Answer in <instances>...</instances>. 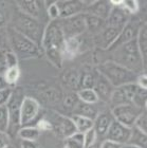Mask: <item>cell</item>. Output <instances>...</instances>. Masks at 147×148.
Wrapping results in <instances>:
<instances>
[{
	"instance_id": "6da1fadb",
	"label": "cell",
	"mask_w": 147,
	"mask_h": 148,
	"mask_svg": "<svg viewBox=\"0 0 147 148\" xmlns=\"http://www.w3.org/2000/svg\"><path fill=\"white\" fill-rule=\"evenodd\" d=\"M65 40L66 37L61 29L60 20H51L46 25L41 49L47 58L57 68H61L63 66V49Z\"/></svg>"
},
{
	"instance_id": "7a4b0ae2",
	"label": "cell",
	"mask_w": 147,
	"mask_h": 148,
	"mask_svg": "<svg viewBox=\"0 0 147 148\" xmlns=\"http://www.w3.org/2000/svg\"><path fill=\"white\" fill-rule=\"evenodd\" d=\"M112 56L109 60L128 69L135 74L145 72L146 66L144 65L142 55L139 50L137 38L132 39L115 49L111 50Z\"/></svg>"
},
{
	"instance_id": "3957f363",
	"label": "cell",
	"mask_w": 147,
	"mask_h": 148,
	"mask_svg": "<svg viewBox=\"0 0 147 148\" xmlns=\"http://www.w3.org/2000/svg\"><path fill=\"white\" fill-rule=\"evenodd\" d=\"M10 27L19 32L23 36L28 37L29 39L34 41L37 46L41 48L43 33L46 30V25H43V21H39L31 16L25 15V13L17 10L12 14Z\"/></svg>"
},
{
	"instance_id": "277c9868",
	"label": "cell",
	"mask_w": 147,
	"mask_h": 148,
	"mask_svg": "<svg viewBox=\"0 0 147 148\" xmlns=\"http://www.w3.org/2000/svg\"><path fill=\"white\" fill-rule=\"evenodd\" d=\"M9 38L10 50L18 57V59H30L40 57L43 55V49L36 43L23 36L19 32L9 27L6 29Z\"/></svg>"
},
{
	"instance_id": "5b68a950",
	"label": "cell",
	"mask_w": 147,
	"mask_h": 148,
	"mask_svg": "<svg viewBox=\"0 0 147 148\" xmlns=\"http://www.w3.org/2000/svg\"><path fill=\"white\" fill-rule=\"evenodd\" d=\"M98 73L103 75L109 83L114 87L119 88L127 84H133L137 80L138 74L133 73L128 69L117 65L114 62L107 60L98 66Z\"/></svg>"
},
{
	"instance_id": "8992f818",
	"label": "cell",
	"mask_w": 147,
	"mask_h": 148,
	"mask_svg": "<svg viewBox=\"0 0 147 148\" xmlns=\"http://www.w3.org/2000/svg\"><path fill=\"white\" fill-rule=\"evenodd\" d=\"M25 95L22 94L20 89H13L12 95L6 104L10 115V127L8 130V134L10 138L17 136L18 130L20 129V108Z\"/></svg>"
},
{
	"instance_id": "52a82bcc",
	"label": "cell",
	"mask_w": 147,
	"mask_h": 148,
	"mask_svg": "<svg viewBox=\"0 0 147 148\" xmlns=\"http://www.w3.org/2000/svg\"><path fill=\"white\" fill-rule=\"evenodd\" d=\"M145 110L135 107L132 104H127V105H121L113 107L111 110L112 116H113L114 121H117L119 123L123 124L124 126L132 128L135 125V122L137 120V117Z\"/></svg>"
},
{
	"instance_id": "ba28073f",
	"label": "cell",
	"mask_w": 147,
	"mask_h": 148,
	"mask_svg": "<svg viewBox=\"0 0 147 148\" xmlns=\"http://www.w3.org/2000/svg\"><path fill=\"white\" fill-rule=\"evenodd\" d=\"M59 20H60V25L66 39L80 36L87 30L85 13H80L69 18L59 19Z\"/></svg>"
},
{
	"instance_id": "9c48e42d",
	"label": "cell",
	"mask_w": 147,
	"mask_h": 148,
	"mask_svg": "<svg viewBox=\"0 0 147 148\" xmlns=\"http://www.w3.org/2000/svg\"><path fill=\"white\" fill-rule=\"evenodd\" d=\"M138 88V85L135 83L127 84V85L121 86L119 88H114L109 103L113 107L132 104V99H133V96H135Z\"/></svg>"
},
{
	"instance_id": "30bf717a",
	"label": "cell",
	"mask_w": 147,
	"mask_h": 148,
	"mask_svg": "<svg viewBox=\"0 0 147 148\" xmlns=\"http://www.w3.org/2000/svg\"><path fill=\"white\" fill-rule=\"evenodd\" d=\"M40 105L31 96H25L20 108V126H31V124L39 114Z\"/></svg>"
},
{
	"instance_id": "8fae6325",
	"label": "cell",
	"mask_w": 147,
	"mask_h": 148,
	"mask_svg": "<svg viewBox=\"0 0 147 148\" xmlns=\"http://www.w3.org/2000/svg\"><path fill=\"white\" fill-rule=\"evenodd\" d=\"M141 23L139 21V19H135V18H130L129 19V21L127 22V25L123 28V30L121 31L120 33L119 37L117 38V40L114 41V43L112 45L111 47L110 51L111 50L115 49L117 47L122 46L124 43L128 42L130 40L132 39H135L137 38V35H138V32L141 28Z\"/></svg>"
},
{
	"instance_id": "7c38bea8",
	"label": "cell",
	"mask_w": 147,
	"mask_h": 148,
	"mask_svg": "<svg viewBox=\"0 0 147 148\" xmlns=\"http://www.w3.org/2000/svg\"><path fill=\"white\" fill-rule=\"evenodd\" d=\"M130 134H131V128L124 126L123 124L119 123L117 121H113L109 127L105 138H106V140L113 141V142L123 145V144L128 143Z\"/></svg>"
},
{
	"instance_id": "4fadbf2b",
	"label": "cell",
	"mask_w": 147,
	"mask_h": 148,
	"mask_svg": "<svg viewBox=\"0 0 147 148\" xmlns=\"http://www.w3.org/2000/svg\"><path fill=\"white\" fill-rule=\"evenodd\" d=\"M120 33H121V30L119 29L106 25L100 33L95 35L94 42L102 50H109L119 37Z\"/></svg>"
},
{
	"instance_id": "5bb4252c",
	"label": "cell",
	"mask_w": 147,
	"mask_h": 148,
	"mask_svg": "<svg viewBox=\"0 0 147 148\" xmlns=\"http://www.w3.org/2000/svg\"><path fill=\"white\" fill-rule=\"evenodd\" d=\"M56 4L59 9V19H66L80 13H85L84 1L65 0V1H56Z\"/></svg>"
},
{
	"instance_id": "9a60e30c",
	"label": "cell",
	"mask_w": 147,
	"mask_h": 148,
	"mask_svg": "<svg viewBox=\"0 0 147 148\" xmlns=\"http://www.w3.org/2000/svg\"><path fill=\"white\" fill-rule=\"evenodd\" d=\"M129 19H130V16L122 6H112L109 16L106 19V25L119 29L122 31L123 28L129 21Z\"/></svg>"
},
{
	"instance_id": "2e32d148",
	"label": "cell",
	"mask_w": 147,
	"mask_h": 148,
	"mask_svg": "<svg viewBox=\"0 0 147 148\" xmlns=\"http://www.w3.org/2000/svg\"><path fill=\"white\" fill-rule=\"evenodd\" d=\"M95 93L98 94V99H102L103 102H110L111 94L113 92L114 87L105 78L103 75L98 72V77H95V84L93 87Z\"/></svg>"
},
{
	"instance_id": "e0dca14e",
	"label": "cell",
	"mask_w": 147,
	"mask_h": 148,
	"mask_svg": "<svg viewBox=\"0 0 147 148\" xmlns=\"http://www.w3.org/2000/svg\"><path fill=\"white\" fill-rule=\"evenodd\" d=\"M114 121L112 113L110 112H103L96 115V117L93 121V129L98 134V136H105L107 133L108 129L112 122Z\"/></svg>"
},
{
	"instance_id": "ac0fdd59",
	"label": "cell",
	"mask_w": 147,
	"mask_h": 148,
	"mask_svg": "<svg viewBox=\"0 0 147 148\" xmlns=\"http://www.w3.org/2000/svg\"><path fill=\"white\" fill-rule=\"evenodd\" d=\"M39 3L40 2L34 1V0H28V1L23 0V1H17L16 4H17V9L20 12L41 21V5H43V4H39Z\"/></svg>"
},
{
	"instance_id": "d6986e66",
	"label": "cell",
	"mask_w": 147,
	"mask_h": 148,
	"mask_svg": "<svg viewBox=\"0 0 147 148\" xmlns=\"http://www.w3.org/2000/svg\"><path fill=\"white\" fill-rule=\"evenodd\" d=\"M111 9H112V5L110 1H94L92 2V4H89L86 13L98 16L100 18L106 20L109 16Z\"/></svg>"
},
{
	"instance_id": "ffe728a7",
	"label": "cell",
	"mask_w": 147,
	"mask_h": 148,
	"mask_svg": "<svg viewBox=\"0 0 147 148\" xmlns=\"http://www.w3.org/2000/svg\"><path fill=\"white\" fill-rule=\"evenodd\" d=\"M80 48V36L74 38H67L65 40L64 49H63V59H72L76 56L77 52Z\"/></svg>"
},
{
	"instance_id": "44dd1931",
	"label": "cell",
	"mask_w": 147,
	"mask_h": 148,
	"mask_svg": "<svg viewBox=\"0 0 147 148\" xmlns=\"http://www.w3.org/2000/svg\"><path fill=\"white\" fill-rule=\"evenodd\" d=\"M85 19H86V29L90 33H93L95 35L106 27V20L89 13H85Z\"/></svg>"
},
{
	"instance_id": "7402d4cb",
	"label": "cell",
	"mask_w": 147,
	"mask_h": 148,
	"mask_svg": "<svg viewBox=\"0 0 147 148\" xmlns=\"http://www.w3.org/2000/svg\"><path fill=\"white\" fill-rule=\"evenodd\" d=\"M57 126H58V130L60 131L61 136H64L65 139L77 132L75 125H74L73 121L71 120V117L59 115L57 117Z\"/></svg>"
},
{
	"instance_id": "603a6c76",
	"label": "cell",
	"mask_w": 147,
	"mask_h": 148,
	"mask_svg": "<svg viewBox=\"0 0 147 148\" xmlns=\"http://www.w3.org/2000/svg\"><path fill=\"white\" fill-rule=\"evenodd\" d=\"M137 42H138L139 50L142 55L144 65L146 66V59H147V25L146 22L141 25V28L139 30L138 35H137Z\"/></svg>"
},
{
	"instance_id": "cb8c5ba5",
	"label": "cell",
	"mask_w": 147,
	"mask_h": 148,
	"mask_svg": "<svg viewBox=\"0 0 147 148\" xmlns=\"http://www.w3.org/2000/svg\"><path fill=\"white\" fill-rule=\"evenodd\" d=\"M71 120L73 121L77 132L85 133L86 131H88L89 129L93 128V121L86 116L78 115V114H73V115L71 116Z\"/></svg>"
},
{
	"instance_id": "d4e9b609",
	"label": "cell",
	"mask_w": 147,
	"mask_h": 148,
	"mask_svg": "<svg viewBox=\"0 0 147 148\" xmlns=\"http://www.w3.org/2000/svg\"><path fill=\"white\" fill-rule=\"evenodd\" d=\"M40 130L36 126H25L20 127L18 130L17 136L21 139V141H33L36 142V140L39 138Z\"/></svg>"
},
{
	"instance_id": "484cf974",
	"label": "cell",
	"mask_w": 147,
	"mask_h": 148,
	"mask_svg": "<svg viewBox=\"0 0 147 148\" xmlns=\"http://www.w3.org/2000/svg\"><path fill=\"white\" fill-rule=\"evenodd\" d=\"M128 144L139 146L141 148H146L147 146V133H143L142 131L138 130L137 128L132 127L131 134L129 138Z\"/></svg>"
},
{
	"instance_id": "4316f807",
	"label": "cell",
	"mask_w": 147,
	"mask_h": 148,
	"mask_svg": "<svg viewBox=\"0 0 147 148\" xmlns=\"http://www.w3.org/2000/svg\"><path fill=\"white\" fill-rule=\"evenodd\" d=\"M77 97L82 103L88 105H94L100 101L94 89H80L77 92Z\"/></svg>"
},
{
	"instance_id": "83f0119b",
	"label": "cell",
	"mask_w": 147,
	"mask_h": 148,
	"mask_svg": "<svg viewBox=\"0 0 147 148\" xmlns=\"http://www.w3.org/2000/svg\"><path fill=\"white\" fill-rule=\"evenodd\" d=\"M76 107L78 109H77V111H75V114L86 116V117H88V119H91L92 121H94V119L98 114V110H96L92 105L84 104V103L80 102V104H77Z\"/></svg>"
},
{
	"instance_id": "f1b7e54d",
	"label": "cell",
	"mask_w": 147,
	"mask_h": 148,
	"mask_svg": "<svg viewBox=\"0 0 147 148\" xmlns=\"http://www.w3.org/2000/svg\"><path fill=\"white\" fill-rule=\"evenodd\" d=\"M132 105H135V107H138V108L142 109V110H146L147 89H142V88L139 87L135 96H133V99H132Z\"/></svg>"
},
{
	"instance_id": "f546056e",
	"label": "cell",
	"mask_w": 147,
	"mask_h": 148,
	"mask_svg": "<svg viewBox=\"0 0 147 148\" xmlns=\"http://www.w3.org/2000/svg\"><path fill=\"white\" fill-rule=\"evenodd\" d=\"M65 147L67 148H85L84 147V133L75 132L65 139Z\"/></svg>"
},
{
	"instance_id": "4dcf8cb0",
	"label": "cell",
	"mask_w": 147,
	"mask_h": 148,
	"mask_svg": "<svg viewBox=\"0 0 147 148\" xmlns=\"http://www.w3.org/2000/svg\"><path fill=\"white\" fill-rule=\"evenodd\" d=\"M4 76V79L8 83L11 88L13 86H15L17 82L19 80V77H20V69L19 67H12V68H8V70L5 71V73L3 74Z\"/></svg>"
},
{
	"instance_id": "1f68e13d",
	"label": "cell",
	"mask_w": 147,
	"mask_h": 148,
	"mask_svg": "<svg viewBox=\"0 0 147 148\" xmlns=\"http://www.w3.org/2000/svg\"><path fill=\"white\" fill-rule=\"evenodd\" d=\"M10 127V115L6 105L0 106V132H8Z\"/></svg>"
},
{
	"instance_id": "d6a6232c",
	"label": "cell",
	"mask_w": 147,
	"mask_h": 148,
	"mask_svg": "<svg viewBox=\"0 0 147 148\" xmlns=\"http://www.w3.org/2000/svg\"><path fill=\"white\" fill-rule=\"evenodd\" d=\"M96 139H98V134L95 132V130L93 128L89 129L84 133V147L91 148L96 142Z\"/></svg>"
},
{
	"instance_id": "836d02e7",
	"label": "cell",
	"mask_w": 147,
	"mask_h": 148,
	"mask_svg": "<svg viewBox=\"0 0 147 148\" xmlns=\"http://www.w3.org/2000/svg\"><path fill=\"white\" fill-rule=\"evenodd\" d=\"M135 128H137L138 130L142 131L143 133H147V114L146 110L143 111L135 122V125H133Z\"/></svg>"
},
{
	"instance_id": "e575fe53",
	"label": "cell",
	"mask_w": 147,
	"mask_h": 148,
	"mask_svg": "<svg viewBox=\"0 0 147 148\" xmlns=\"http://www.w3.org/2000/svg\"><path fill=\"white\" fill-rule=\"evenodd\" d=\"M121 6L128 13L129 15L130 14L133 15L139 11V2L135 0H122Z\"/></svg>"
},
{
	"instance_id": "d590c367",
	"label": "cell",
	"mask_w": 147,
	"mask_h": 148,
	"mask_svg": "<svg viewBox=\"0 0 147 148\" xmlns=\"http://www.w3.org/2000/svg\"><path fill=\"white\" fill-rule=\"evenodd\" d=\"M47 15L51 20H57L59 19V9L57 4H56V1H51L50 4L47 6Z\"/></svg>"
},
{
	"instance_id": "8d00e7d4",
	"label": "cell",
	"mask_w": 147,
	"mask_h": 148,
	"mask_svg": "<svg viewBox=\"0 0 147 148\" xmlns=\"http://www.w3.org/2000/svg\"><path fill=\"white\" fill-rule=\"evenodd\" d=\"M95 84V77L90 73L84 74L80 78L82 89H93Z\"/></svg>"
},
{
	"instance_id": "74e56055",
	"label": "cell",
	"mask_w": 147,
	"mask_h": 148,
	"mask_svg": "<svg viewBox=\"0 0 147 148\" xmlns=\"http://www.w3.org/2000/svg\"><path fill=\"white\" fill-rule=\"evenodd\" d=\"M10 50L8 32L4 29H0V51H8Z\"/></svg>"
},
{
	"instance_id": "f35d334b",
	"label": "cell",
	"mask_w": 147,
	"mask_h": 148,
	"mask_svg": "<svg viewBox=\"0 0 147 148\" xmlns=\"http://www.w3.org/2000/svg\"><path fill=\"white\" fill-rule=\"evenodd\" d=\"M5 59L6 64H8V68H12V67H17L18 66V57L11 50L5 51Z\"/></svg>"
},
{
	"instance_id": "ab89813d",
	"label": "cell",
	"mask_w": 147,
	"mask_h": 148,
	"mask_svg": "<svg viewBox=\"0 0 147 148\" xmlns=\"http://www.w3.org/2000/svg\"><path fill=\"white\" fill-rule=\"evenodd\" d=\"M12 92H13V89L11 87L6 88V89L0 90V106H3L8 104L10 97L12 95Z\"/></svg>"
},
{
	"instance_id": "60d3db41",
	"label": "cell",
	"mask_w": 147,
	"mask_h": 148,
	"mask_svg": "<svg viewBox=\"0 0 147 148\" xmlns=\"http://www.w3.org/2000/svg\"><path fill=\"white\" fill-rule=\"evenodd\" d=\"M8 22V11L3 4H0V29H4Z\"/></svg>"
},
{
	"instance_id": "b9f144b4",
	"label": "cell",
	"mask_w": 147,
	"mask_h": 148,
	"mask_svg": "<svg viewBox=\"0 0 147 148\" xmlns=\"http://www.w3.org/2000/svg\"><path fill=\"white\" fill-rule=\"evenodd\" d=\"M135 84H137L140 88H142V89H147V74H146V72L138 74Z\"/></svg>"
},
{
	"instance_id": "7bdbcfd3",
	"label": "cell",
	"mask_w": 147,
	"mask_h": 148,
	"mask_svg": "<svg viewBox=\"0 0 147 148\" xmlns=\"http://www.w3.org/2000/svg\"><path fill=\"white\" fill-rule=\"evenodd\" d=\"M8 70V64L5 59V51H0V75H3Z\"/></svg>"
},
{
	"instance_id": "ee69618b",
	"label": "cell",
	"mask_w": 147,
	"mask_h": 148,
	"mask_svg": "<svg viewBox=\"0 0 147 148\" xmlns=\"http://www.w3.org/2000/svg\"><path fill=\"white\" fill-rule=\"evenodd\" d=\"M11 143V138L8 133L0 132V148H5L10 145Z\"/></svg>"
},
{
	"instance_id": "f6af8a7d",
	"label": "cell",
	"mask_w": 147,
	"mask_h": 148,
	"mask_svg": "<svg viewBox=\"0 0 147 148\" xmlns=\"http://www.w3.org/2000/svg\"><path fill=\"white\" fill-rule=\"evenodd\" d=\"M122 145L119 143H115L113 141H109V140H104L102 142L100 148H121Z\"/></svg>"
},
{
	"instance_id": "bcb514c9",
	"label": "cell",
	"mask_w": 147,
	"mask_h": 148,
	"mask_svg": "<svg viewBox=\"0 0 147 148\" xmlns=\"http://www.w3.org/2000/svg\"><path fill=\"white\" fill-rule=\"evenodd\" d=\"M36 127L40 130V131H41V130L51 129V128H52V125H51V123H50V122H48V121L41 120V121H39V123L37 124Z\"/></svg>"
},
{
	"instance_id": "7dc6e473",
	"label": "cell",
	"mask_w": 147,
	"mask_h": 148,
	"mask_svg": "<svg viewBox=\"0 0 147 148\" xmlns=\"http://www.w3.org/2000/svg\"><path fill=\"white\" fill-rule=\"evenodd\" d=\"M21 148H38V146L33 141H21Z\"/></svg>"
},
{
	"instance_id": "c3c4849f",
	"label": "cell",
	"mask_w": 147,
	"mask_h": 148,
	"mask_svg": "<svg viewBox=\"0 0 147 148\" xmlns=\"http://www.w3.org/2000/svg\"><path fill=\"white\" fill-rule=\"evenodd\" d=\"M9 87L10 86L8 85L5 79H4V76H3V75H0V90L6 89V88H9Z\"/></svg>"
},
{
	"instance_id": "681fc988",
	"label": "cell",
	"mask_w": 147,
	"mask_h": 148,
	"mask_svg": "<svg viewBox=\"0 0 147 148\" xmlns=\"http://www.w3.org/2000/svg\"><path fill=\"white\" fill-rule=\"evenodd\" d=\"M121 148H141V147H139V146H135V145H132V144H123L122 147Z\"/></svg>"
},
{
	"instance_id": "f907efd6",
	"label": "cell",
	"mask_w": 147,
	"mask_h": 148,
	"mask_svg": "<svg viewBox=\"0 0 147 148\" xmlns=\"http://www.w3.org/2000/svg\"><path fill=\"white\" fill-rule=\"evenodd\" d=\"M5 148H13V147H12V146H11V145H9V146H8V147H5Z\"/></svg>"
},
{
	"instance_id": "816d5d0a",
	"label": "cell",
	"mask_w": 147,
	"mask_h": 148,
	"mask_svg": "<svg viewBox=\"0 0 147 148\" xmlns=\"http://www.w3.org/2000/svg\"><path fill=\"white\" fill-rule=\"evenodd\" d=\"M64 148H67V147H64Z\"/></svg>"
}]
</instances>
